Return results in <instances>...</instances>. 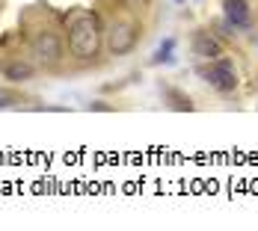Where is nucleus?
<instances>
[{
  "label": "nucleus",
  "mask_w": 258,
  "mask_h": 231,
  "mask_svg": "<svg viewBox=\"0 0 258 231\" xmlns=\"http://www.w3.org/2000/svg\"><path fill=\"white\" fill-rule=\"evenodd\" d=\"M69 53L75 59H95L101 51V24H98V15L95 12H78L72 21H69Z\"/></svg>",
  "instance_id": "obj_1"
},
{
  "label": "nucleus",
  "mask_w": 258,
  "mask_h": 231,
  "mask_svg": "<svg viewBox=\"0 0 258 231\" xmlns=\"http://www.w3.org/2000/svg\"><path fill=\"white\" fill-rule=\"evenodd\" d=\"M196 74L202 77L211 89H217V92H223V95L234 92V86H237V71H234V62L229 56L205 59V62L196 68Z\"/></svg>",
  "instance_id": "obj_2"
},
{
  "label": "nucleus",
  "mask_w": 258,
  "mask_h": 231,
  "mask_svg": "<svg viewBox=\"0 0 258 231\" xmlns=\"http://www.w3.org/2000/svg\"><path fill=\"white\" fill-rule=\"evenodd\" d=\"M62 39L53 33V30H39L33 39H30V56L36 59V65L42 68H56L62 62Z\"/></svg>",
  "instance_id": "obj_3"
},
{
  "label": "nucleus",
  "mask_w": 258,
  "mask_h": 231,
  "mask_svg": "<svg viewBox=\"0 0 258 231\" xmlns=\"http://www.w3.org/2000/svg\"><path fill=\"white\" fill-rule=\"evenodd\" d=\"M104 39H107V51L113 53V56H125L140 42V27L134 24V21H113V24L107 27Z\"/></svg>",
  "instance_id": "obj_4"
},
{
  "label": "nucleus",
  "mask_w": 258,
  "mask_h": 231,
  "mask_svg": "<svg viewBox=\"0 0 258 231\" xmlns=\"http://www.w3.org/2000/svg\"><path fill=\"white\" fill-rule=\"evenodd\" d=\"M223 18L234 30H252V9L249 0H223Z\"/></svg>",
  "instance_id": "obj_5"
},
{
  "label": "nucleus",
  "mask_w": 258,
  "mask_h": 231,
  "mask_svg": "<svg viewBox=\"0 0 258 231\" xmlns=\"http://www.w3.org/2000/svg\"><path fill=\"white\" fill-rule=\"evenodd\" d=\"M190 51L202 59H217V56H223V42L208 30H196L190 39Z\"/></svg>",
  "instance_id": "obj_6"
},
{
  "label": "nucleus",
  "mask_w": 258,
  "mask_h": 231,
  "mask_svg": "<svg viewBox=\"0 0 258 231\" xmlns=\"http://www.w3.org/2000/svg\"><path fill=\"white\" fill-rule=\"evenodd\" d=\"M33 74H36V68L27 59H12V62L3 65V77L9 83H27V80H33Z\"/></svg>",
  "instance_id": "obj_7"
},
{
  "label": "nucleus",
  "mask_w": 258,
  "mask_h": 231,
  "mask_svg": "<svg viewBox=\"0 0 258 231\" xmlns=\"http://www.w3.org/2000/svg\"><path fill=\"white\" fill-rule=\"evenodd\" d=\"M172 59H175V39H163V42L157 45L152 62H155V65H160V62H163V65H169Z\"/></svg>",
  "instance_id": "obj_8"
},
{
  "label": "nucleus",
  "mask_w": 258,
  "mask_h": 231,
  "mask_svg": "<svg viewBox=\"0 0 258 231\" xmlns=\"http://www.w3.org/2000/svg\"><path fill=\"white\" fill-rule=\"evenodd\" d=\"M163 95H166V101H169L172 110H181V113H190L193 110V101L187 95H181L178 89H163Z\"/></svg>",
  "instance_id": "obj_9"
},
{
  "label": "nucleus",
  "mask_w": 258,
  "mask_h": 231,
  "mask_svg": "<svg viewBox=\"0 0 258 231\" xmlns=\"http://www.w3.org/2000/svg\"><path fill=\"white\" fill-rule=\"evenodd\" d=\"M89 110H110V107H107L104 101H95V104H89Z\"/></svg>",
  "instance_id": "obj_10"
},
{
  "label": "nucleus",
  "mask_w": 258,
  "mask_h": 231,
  "mask_svg": "<svg viewBox=\"0 0 258 231\" xmlns=\"http://www.w3.org/2000/svg\"><path fill=\"white\" fill-rule=\"evenodd\" d=\"M131 6H149V3H152V0H128Z\"/></svg>",
  "instance_id": "obj_11"
},
{
  "label": "nucleus",
  "mask_w": 258,
  "mask_h": 231,
  "mask_svg": "<svg viewBox=\"0 0 258 231\" xmlns=\"http://www.w3.org/2000/svg\"><path fill=\"white\" fill-rule=\"evenodd\" d=\"M175 3H184V0H175Z\"/></svg>",
  "instance_id": "obj_12"
},
{
  "label": "nucleus",
  "mask_w": 258,
  "mask_h": 231,
  "mask_svg": "<svg viewBox=\"0 0 258 231\" xmlns=\"http://www.w3.org/2000/svg\"><path fill=\"white\" fill-rule=\"evenodd\" d=\"M0 71H3V65H0Z\"/></svg>",
  "instance_id": "obj_13"
}]
</instances>
